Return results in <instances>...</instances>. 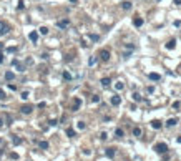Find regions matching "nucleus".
<instances>
[{"label":"nucleus","mask_w":181,"mask_h":161,"mask_svg":"<svg viewBox=\"0 0 181 161\" xmlns=\"http://www.w3.org/2000/svg\"><path fill=\"white\" fill-rule=\"evenodd\" d=\"M12 65H13V66H15L17 70H18V71H25V68H23V65H22L20 62H17V60H13V62H12Z\"/></svg>","instance_id":"9"},{"label":"nucleus","mask_w":181,"mask_h":161,"mask_svg":"<svg viewBox=\"0 0 181 161\" xmlns=\"http://www.w3.org/2000/svg\"><path fill=\"white\" fill-rule=\"evenodd\" d=\"M106 138H108V135H106V131H101V135H100V139H103V141H105Z\"/></svg>","instance_id":"31"},{"label":"nucleus","mask_w":181,"mask_h":161,"mask_svg":"<svg viewBox=\"0 0 181 161\" xmlns=\"http://www.w3.org/2000/svg\"><path fill=\"white\" fill-rule=\"evenodd\" d=\"M75 135H77V133H75L73 128H66V136H68V138H75Z\"/></svg>","instance_id":"18"},{"label":"nucleus","mask_w":181,"mask_h":161,"mask_svg":"<svg viewBox=\"0 0 181 161\" xmlns=\"http://www.w3.org/2000/svg\"><path fill=\"white\" fill-rule=\"evenodd\" d=\"M174 27H181V20H176V22H174Z\"/></svg>","instance_id":"41"},{"label":"nucleus","mask_w":181,"mask_h":161,"mask_svg":"<svg viewBox=\"0 0 181 161\" xmlns=\"http://www.w3.org/2000/svg\"><path fill=\"white\" fill-rule=\"evenodd\" d=\"M173 108H174V110H179V108H181V101H174V103H173Z\"/></svg>","instance_id":"28"},{"label":"nucleus","mask_w":181,"mask_h":161,"mask_svg":"<svg viewBox=\"0 0 181 161\" xmlns=\"http://www.w3.org/2000/svg\"><path fill=\"white\" fill-rule=\"evenodd\" d=\"M38 32H40L42 35H47V33H48V28H47V27H40V28H38Z\"/></svg>","instance_id":"25"},{"label":"nucleus","mask_w":181,"mask_h":161,"mask_svg":"<svg viewBox=\"0 0 181 161\" xmlns=\"http://www.w3.org/2000/svg\"><path fill=\"white\" fill-rule=\"evenodd\" d=\"M151 126H153L155 130H159L163 124H161V121H159V120H153V121H151Z\"/></svg>","instance_id":"12"},{"label":"nucleus","mask_w":181,"mask_h":161,"mask_svg":"<svg viewBox=\"0 0 181 161\" xmlns=\"http://www.w3.org/2000/svg\"><path fill=\"white\" fill-rule=\"evenodd\" d=\"M23 4H25V2H22V0H20V2H18V8H20V10H22V8H23V7H25V5H23Z\"/></svg>","instance_id":"40"},{"label":"nucleus","mask_w":181,"mask_h":161,"mask_svg":"<svg viewBox=\"0 0 181 161\" xmlns=\"http://www.w3.org/2000/svg\"><path fill=\"white\" fill-rule=\"evenodd\" d=\"M5 98V91L4 90H0V100H4Z\"/></svg>","instance_id":"38"},{"label":"nucleus","mask_w":181,"mask_h":161,"mask_svg":"<svg viewBox=\"0 0 181 161\" xmlns=\"http://www.w3.org/2000/svg\"><path fill=\"white\" fill-rule=\"evenodd\" d=\"M92 101H93V103H98V101H100V96H98V95H93V96H92Z\"/></svg>","instance_id":"30"},{"label":"nucleus","mask_w":181,"mask_h":161,"mask_svg":"<svg viewBox=\"0 0 181 161\" xmlns=\"http://www.w3.org/2000/svg\"><path fill=\"white\" fill-rule=\"evenodd\" d=\"M13 77H15V75H13V71H7V73H5V80H8V81L13 80Z\"/></svg>","instance_id":"23"},{"label":"nucleus","mask_w":181,"mask_h":161,"mask_svg":"<svg viewBox=\"0 0 181 161\" xmlns=\"http://www.w3.org/2000/svg\"><path fill=\"white\" fill-rule=\"evenodd\" d=\"M176 141H178V143H181V136H178V138H176Z\"/></svg>","instance_id":"45"},{"label":"nucleus","mask_w":181,"mask_h":161,"mask_svg":"<svg viewBox=\"0 0 181 161\" xmlns=\"http://www.w3.org/2000/svg\"><path fill=\"white\" fill-rule=\"evenodd\" d=\"M158 2H159V0H158Z\"/></svg>","instance_id":"47"},{"label":"nucleus","mask_w":181,"mask_h":161,"mask_svg":"<svg viewBox=\"0 0 181 161\" xmlns=\"http://www.w3.org/2000/svg\"><path fill=\"white\" fill-rule=\"evenodd\" d=\"M148 78L153 80V81H159V80H161V75H158V73H148Z\"/></svg>","instance_id":"10"},{"label":"nucleus","mask_w":181,"mask_h":161,"mask_svg":"<svg viewBox=\"0 0 181 161\" xmlns=\"http://www.w3.org/2000/svg\"><path fill=\"white\" fill-rule=\"evenodd\" d=\"M176 123H178V118H170V120L166 121V126H170V128H171V126H174Z\"/></svg>","instance_id":"15"},{"label":"nucleus","mask_w":181,"mask_h":161,"mask_svg":"<svg viewBox=\"0 0 181 161\" xmlns=\"http://www.w3.org/2000/svg\"><path fill=\"white\" fill-rule=\"evenodd\" d=\"M70 2H71V4H77V2H78V0H70Z\"/></svg>","instance_id":"46"},{"label":"nucleus","mask_w":181,"mask_h":161,"mask_svg":"<svg viewBox=\"0 0 181 161\" xmlns=\"http://www.w3.org/2000/svg\"><path fill=\"white\" fill-rule=\"evenodd\" d=\"M2 62H4V53L0 51V63H2Z\"/></svg>","instance_id":"42"},{"label":"nucleus","mask_w":181,"mask_h":161,"mask_svg":"<svg viewBox=\"0 0 181 161\" xmlns=\"http://www.w3.org/2000/svg\"><path fill=\"white\" fill-rule=\"evenodd\" d=\"M8 88H10L12 91H15V90H17V85H13V83H8Z\"/></svg>","instance_id":"34"},{"label":"nucleus","mask_w":181,"mask_h":161,"mask_svg":"<svg viewBox=\"0 0 181 161\" xmlns=\"http://www.w3.org/2000/svg\"><path fill=\"white\" fill-rule=\"evenodd\" d=\"M155 151L156 153H166L168 151V145H166V143H156V145H155Z\"/></svg>","instance_id":"1"},{"label":"nucleus","mask_w":181,"mask_h":161,"mask_svg":"<svg viewBox=\"0 0 181 161\" xmlns=\"http://www.w3.org/2000/svg\"><path fill=\"white\" fill-rule=\"evenodd\" d=\"M63 78H65V80H68V81H70V80H71V75H70V73H68V71H63Z\"/></svg>","instance_id":"29"},{"label":"nucleus","mask_w":181,"mask_h":161,"mask_svg":"<svg viewBox=\"0 0 181 161\" xmlns=\"http://www.w3.org/2000/svg\"><path fill=\"white\" fill-rule=\"evenodd\" d=\"M28 38H30V42H32V43H37V40H38V33H37V32H30Z\"/></svg>","instance_id":"8"},{"label":"nucleus","mask_w":181,"mask_h":161,"mask_svg":"<svg viewBox=\"0 0 181 161\" xmlns=\"http://www.w3.org/2000/svg\"><path fill=\"white\" fill-rule=\"evenodd\" d=\"M10 158H13V159H18V154H17V153H12V154H10Z\"/></svg>","instance_id":"39"},{"label":"nucleus","mask_w":181,"mask_h":161,"mask_svg":"<svg viewBox=\"0 0 181 161\" xmlns=\"http://www.w3.org/2000/svg\"><path fill=\"white\" fill-rule=\"evenodd\" d=\"M96 60H98L96 57H92V58H90V60H88V63H90V66H93V65L96 63Z\"/></svg>","instance_id":"27"},{"label":"nucleus","mask_w":181,"mask_h":161,"mask_svg":"<svg viewBox=\"0 0 181 161\" xmlns=\"http://www.w3.org/2000/svg\"><path fill=\"white\" fill-rule=\"evenodd\" d=\"M131 98H133L135 101H141V95H140V93H136V91H133V95H131Z\"/></svg>","instance_id":"22"},{"label":"nucleus","mask_w":181,"mask_h":161,"mask_svg":"<svg viewBox=\"0 0 181 161\" xmlns=\"http://www.w3.org/2000/svg\"><path fill=\"white\" fill-rule=\"evenodd\" d=\"M105 153H106V156H108V158H113V156H115V148H106V151H105Z\"/></svg>","instance_id":"19"},{"label":"nucleus","mask_w":181,"mask_h":161,"mask_svg":"<svg viewBox=\"0 0 181 161\" xmlns=\"http://www.w3.org/2000/svg\"><path fill=\"white\" fill-rule=\"evenodd\" d=\"M32 110H33V106H32V105H23L22 108H20V111H22L23 115H30Z\"/></svg>","instance_id":"5"},{"label":"nucleus","mask_w":181,"mask_h":161,"mask_svg":"<svg viewBox=\"0 0 181 161\" xmlns=\"http://www.w3.org/2000/svg\"><path fill=\"white\" fill-rule=\"evenodd\" d=\"M115 136H116V138H123V136H125V131H123L121 128H116V130H115Z\"/></svg>","instance_id":"17"},{"label":"nucleus","mask_w":181,"mask_h":161,"mask_svg":"<svg viewBox=\"0 0 181 161\" xmlns=\"http://www.w3.org/2000/svg\"><path fill=\"white\" fill-rule=\"evenodd\" d=\"M20 143H22L20 138H15V136H13V145H20Z\"/></svg>","instance_id":"32"},{"label":"nucleus","mask_w":181,"mask_h":161,"mask_svg":"<svg viewBox=\"0 0 181 161\" xmlns=\"http://www.w3.org/2000/svg\"><path fill=\"white\" fill-rule=\"evenodd\" d=\"M115 88H116V90H118V91H121V90H123V88H125V85H123V81H116V83H115Z\"/></svg>","instance_id":"21"},{"label":"nucleus","mask_w":181,"mask_h":161,"mask_svg":"<svg viewBox=\"0 0 181 161\" xmlns=\"http://www.w3.org/2000/svg\"><path fill=\"white\" fill-rule=\"evenodd\" d=\"M146 91H148V93H153V91H155V86H148Z\"/></svg>","instance_id":"36"},{"label":"nucleus","mask_w":181,"mask_h":161,"mask_svg":"<svg viewBox=\"0 0 181 161\" xmlns=\"http://www.w3.org/2000/svg\"><path fill=\"white\" fill-rule=\"evenodd\" d=\"M48 123H50V126H55V124H57V120H50Z\"/></svg>","instance_id":"37"},{"label":"nucleus","mask_w":181,"mask_h":161,"mask_svg":"<svg viewBox=\"0 0 181 161\" xmlns=\"http://www.w3.org/2000/svg\"><path fill=\"white\" fill-rule=\"evenodd\" d=\"M100 83H101V86H103V88H108V86H110V83H111V80H110V78H101V81H100Z\"/></svg>","instance_id":"14"},{"label":"nucleus","mask_w":181,"mask_h":161,"mask_svg":"<svg viewBox=\"0 0 181 161\" xmlns=\"http://www.w3.org/2000/svg\"><path fill=\"white\" fill-rule=\"evenodd\" d=\"M133 25L135 27H141L143 25V18H141V17H135V18H133Z\"/></svg>","instance_id":"11"},{"label":"nucleus","mask_w":181,"mask_h":161,"mask_svg":"<svg viewBox=\"0 0 181 161\" xmlns=\"http://www.w3.org/2000/svg\"><path fill=\"white\" fill-rule=\"evenodd\" d=\"M110 103H111L113 106H118V105H121V96H118V95H115V96H111V100H110Z\"/></svg>","instance_id":"6"},{"label":"nucleus","mask_w":181,"mask_h":161,"mask_svg":"<svg viewBox=\"0 0 181 161\" xmlns=\"http://www.w3.org/2000/svg\"><path fill=\"white\" fill-rule=\"evenodd\" d=\"M98 57H100V60H103V62H108L110 60V50H106V48H103V50H100V53H98Z\"/></svg>","instance_id":"2"},{"label":"nucleus","mask_w":181,"mask_h":161,"mask_svg":"<svg viewBox=\"0 0 181 161\" xmlns=\"http://www.w3.org/2000/svg\"><path fill=\"white\" fill-rule=\"evenodd\" d=\"M165 47H166V50H174V47H176V40H170Z\"/></svg>","instance_id":"13"},{"label":"nucleus","mask_w":181,"mask_h":161,"mask_svg":"<svg viewBox=\"0 0 181 161\" xmlns=\"http://www.w3.org/2000/svg\"><path fill=\"white\" fill-rule=\"evenodd\" d=\"M22 100H28V93H27V91L22 93Z\"/></svg>","instance_id":"35"},{"label":"nucleus","mask_w":181,"mask_h":161,"mask_svg":"<svg viewBox=\"0 0 181 161\" xmlns=\"http://www.w3.org/2000/svg\"><path fill=\"white\" fill-rule=\"evenodd\" d=\"M70 25V20L68 18H65V20H60V22H57V27H60V28H66Z\"/></svg>","instance_id":"7"},{"label":"nucleus","mask_w":181,"mask_h":161,"mask_svg":"<svg viewBox=\"0 0 181 161\" xmlns=\"http://www.w3.org/2000/svg\"><path fill=\"white\" fill-rule=\"evenodd\" d=\"M38 146H40V150H48L50 145H48V141H40V143H38Z\"/></svg>","instance_id":"20"},{"label":"nucleus","mask_w":181,"mask_h":161,"mask_svg":"<svg viewBox=\"0 0 181 161\" xmlns=\"http://www.w3.org/2000/svg\"><path fill=\"white\" fill-rule=\"evenodd\" d=\"M174 4H176V5H179V4H181V0H174Z\"/></svg>","instance_id":"43"},{"label":"nucleus","mask_w":181,"mask_h":161,"mask_svg":"<svg viewBox=\"0 0 181 161\" xmlns=\"http://www.w3.org/2000/svg\"><path fill=\"white\" fill-rule=\"evenodd\" d=\"M8 32H10L8 25H7L5 22H2V20H0V35H5V33H8Z\"/></svg>","instance_id":"4"},{"label":"nucleus","mask_w":181,"mask_h":161,"mask_svg":"<svg viewBox=\"0 0 181 161\" xmlns=\"http://www.w3.org/2000/svg\"><path fill=\"white\" fill-rule=\"evenodd\" d=\"M80 106H81V100H80V98H75V100H73V105H71V111H78Z\"/></svg>","instance_id":"3"},{"label":"nucleus","mask_w":181,"mask_h":161,"mask_svg":"<svg viewBox=\"0 0 181 161\" xmlns=\"http://www.w3.org/2000/svg\"><path fill=\"white\" fill-rule=\"evenodd\" d=\"M90 38H92L93 42H98V40H100V37H98V35H90Z\"/></svg>","instance_id":"33"},{"label":"nucleus","mask_w":181,"mask_h":161,"mask_svg":"<svg viewBox=\"0 0 181 161\" xmlns=\"http://www.w3.org/2000/svg\"><path fill=\"white\" fill-rule=\"evenodd\" d=\"M0 126H4V120L2 118H0Z\"/></svg>","instance_id":"44"},{"label":"nucleus","mask_w":181,"mask_h":161,"mask_svg":"<svg viewBox=\"0 0 181 161\" xmlns=\"http://www.w3.org/2000/svg\"><path fill=\"white\" fill-rule=\"evenodd\" d=\"M121 7H123V10H130V8H131V2L125 0V2H121Z\"/></svg>","instance_id":"16"},{"label":"nucleus","mask_w":181,"mask_h":161,"mask_svg":"<svg viewBox=\"0 0 181 161\" xmlns=\"http://www.w3.org/2000/svg\"><path fill=\"white\" fill-rule=\"evenodd\" d=\"M133 136H141V128H133Z\"/></svg>","instance_id":"24"},{"label":"nucleus","mask_w":181,"mask_h":161,"mask_svg":"<svg viewBox=\"0 0 181 161\" xmlns=\"http://www.w3.org/2000/svg\"><path fill=\"white\" fill-rule=\"evenodd\" d=\"M85 126H86V124H85L83 121H78V123H77V128H78V130H85Z\"/></svg>","instance_id":"26"}]
</instances>
